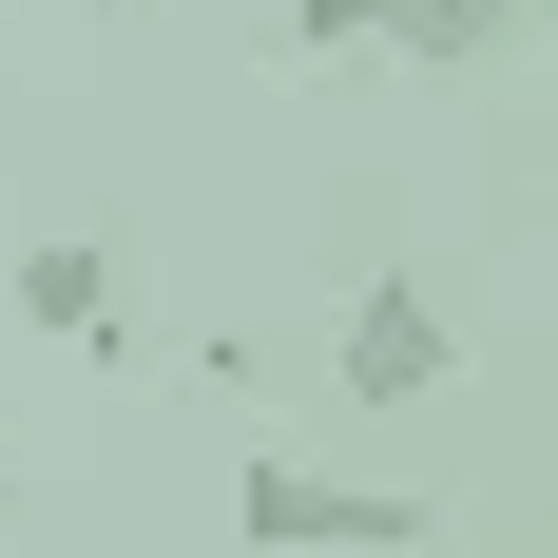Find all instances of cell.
<instances>
[{"label":"cell","mask_w":558,"mask_h":558,"mask_svg":"<svg viewBox=\"0 0 558 558\" xmlns=\"http://www.w3.org/2000/svg\"><path fill=\"white\" fill-rule=\"evenodd\" d=\"M501 558H539V539H501Z\"/></svg>","instance_id":"obj_7"},{"label":"cell","mask_w":558,"mask_h":558,"mask_svg":"<svg viewBox=\"0 0 558 558\" xmlns=\"http://www.w3.org/2000/svg\"><path fill=\"white\" fill-rule=\"evenodd\" d=\"M0 520H20V462H0Z\"/></svg>","instance_id":"obj_6"},{"label":"cell","mask_w":558,"mask_h":558,"mask_svg":"<svg viewBox=\"0 0 558 558\" xmlns=\"http://www.w3.org/2000/svg\"><path fill=\"white\" fill-rule=\"evenodd\" d=\"M231 539H251V558H424V501H404V482H328V462L251 444V462H231Z\"/></svg>","instance_id":"obj_1"},{"label":"cell","mask_w":558,"mask_h":558,"mask_svg":"<svg viewBox=\"0 0 558 558\" xmlns=\"http://www.w3.org/2000/svg\"><path fill=\"white\" fill-rule=\"evenodd\" d=\"M20 328H39V347H116V251L39 231V251H20Z\"/></svg>","instance_id":"obj_4"},{"label":"cell","mask_w":558,"mask_h":558,"mask_svg":"<svg viewBox=\"0 0 558 558\" xmlns=\"http://www.w3.org/2000/svg\"><path fill=\"white\" fill-rule=\"evenodd\" d=\"M347 20H366V58H501V39H539V0H347Z\"/></svg>","instance_id":"obj_3"},{"label":"cell","mask_w":558,"mask_h":558,"mask_svg":"<svg viewBox=\"0 0 558 558\" xmlns=\"http://www.w3.org/2000/svg\"><path fill=\"white\" fill-rule=\"evenodd\" d=\"M328 366H347V404H444L462 328H444V289H424V270H366V289H347V328H328Z\"/></svg>","instance_id":"obj_2"},{"label":"cell","mask_w":558,"mask_h":558,"mask_svg":"<svg viewBox=\"0 0 558 558\" xmlns=\"http://www.w3.org/2000/svg\"><path fill=\"white\" fill-rule=\"evenodd\" d=\"M289 58H366V20L347 0H289Z\"/></svg>","instance_id":"obj_5"}]
</instances>
